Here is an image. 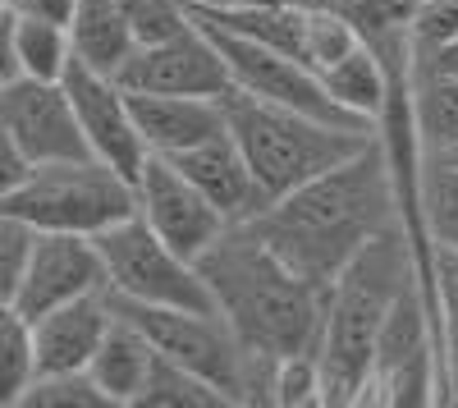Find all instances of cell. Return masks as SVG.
<instances>
[{
	"label": "cell",
	"mask_w": 458,
	"mask_h": 408,
	"mask_svg": "<svg viewBox=\"0 0 458 408\" xmlns=\"http://www.w3.org/2000/svg\"><path fill=\"white\" fill-rule=\"evenodd\" d=\"M243 225L289 271L326 289L362 243L399 225V179L386 152V138L376 133L349 161L271 198Z\"/></svg>",
	"instance_id": "1"
},
{
	"label": "cell",
	"mask_w": 458,
	"mask_h": 408,
	"mask_svg": "<svg viewBox=\"0 0 458 408\" xmlns=\"http://www.w3.org/2000/svg\"><path fill=\"white\" fill-rule=\"evenodd\" d=\"M193 267L211 289L216 312L248 353L276 362L317 349L326 289L289 271L248 225H225L193 257Z\"/></svg>",
	"instance_id": "2"
},
{
	"label": "cell",
	"mask_w": 458,
	"mask_h": 408,
	"mask_svg": "<svg viewBox=\"0 0 458 408\" xmlns=\"http://www.w3.org/2000/svg\"><path fill=\"white\" fill-rule=\"evenodd\" d=\"M417 280L412 252L403 230H386L371 243H362L349 267L326 285V308H321V330H317V381H321V404H358L371 344L380 336L394 293Z\"/></svg>",
	"instance_id": "3"
},
{
	"label": "cell",
	"mask_w": 458,
	"mask_h": 408,
	"mask_svg": "<svg viewBox=\"0 0 458 408\" xmlns=\"http://www.w3.org/2000/svg\"><path fill=\"white\" fill-rule=\"evenodd\" d=\"M220 120H225V133L234 138V147L243 152L257 189L266 193V202L298 189V183L317 179L321 170L349 161L353 152L380 133H362V129H335L326 120H312V115H298L289 106H271L261 97H248L239 88H229L220 97Z\"/></svg>",
	"instance_id": "4"
},
{
	"label": "cell",
	"mask_w": 458,
	"mask_h": 408,
	"mask_svg": "<svg viewBox=\"0 0 458 408\" xmlns=\"http://www.w3.org/2000/svg\"><path fill=\"white\" fill-rule=\"evenodd\" d=\"M101 299H106L110 317L129 321L161 358L188 367L193 377L216 386L225 395V404H271V372H276V362L261 358V353H248L234 340V330L225 326L220 312L133 303V299H120V293H106V289H101Z\"/></svg>",
	"instance_id": "5"
},
{
	"label": "cell",
	"mask_w": 458,
	"mask_h": 408,
	"mask_svg": "<svg viewBox=\"0 0 458 408\" xmlns=\"http://www.w3.org/2000/svg\"><path fill=\"white\" fill-rule=\"evenodd\" d=\"M0 216L19 220L23 230H60V234H101L114 220L133 216V183L97 157L32 166L28 179L0 202Z\"/></svg>",
	"instance_id": "6"
},
{
	"label": "cell",
	"mask_w": 458,
	"mask_h": 408,
	"mask_svg": "<svg viewBox=\"0 0 458 408\" xmlns=\"http://www.w3.org/2000/svg\"><path fill=\"white\" fill-rule=\"evenodd\" d=\"M106 293H120L133 303H157V308H188V312H216L211 289L198 276V267L179 257L170 243H161L138 216H124L92 234Z\"/></svg>",
	"instance_id": "7"
},
{
	"label": "cell",
	"mask_w": 458,
	"mask_h": 408,
	"mask_svg": "<svg viewBox=\"0 0 458 408\" xmlns=\"http://www.w3.org/2000/svg\"><path fill=\"white\" fill-rule=\"evenodd\" d=\"M358 404H440L436 330L417 280L394 293L386 321H380Z\"/></svg>",
	"instance_id": "8"
},
{
	"label": "cell",
	"mask_w": 458,
	"mask_h": 408,
	"mask_svg": "<svg viewBox=\"0 0 458 408\" xmlns=\"http://www.w3.org/2000/svg\"><path fill=\"white\" fill-rule=\"evenodd\" d=\"M202 23V19H198ZM207 37H211V47L220 51L225 60V73H229V88H239L248 97H261V101H271V106H289L298 110V115H312V120H326L335 129H362L371 133L376 124H367L362 115H353V110H344L326 83L317 79V73L308 64H298L293 55L284 51H271V47H261L252 42V37H239V32H229V28H216V23H202Z\"/></svg>",
	"instance_id": "9"
},
{
	"label": "cell",
	"mask_w": 458,
	"mask_h": 408,
	"mask_svg": "<svg viewBox=\"0 0 458 408\" xmlns=\"http://www.w3.org/2000/svg\"><path fill=\"white\" fill-rule=\"evenodd\" d=\"M124 92H174V97H225L229 73L220 51L211 47L207 28L188 14V23L161 42H142L114 69Z\"/></svg>",
	"instance_id": "10"
},
{
	"label": "cell",
	"mask_w": 458,
	"mask_h": 408,
	"mask_svg": "<svg viewBox=\"0 0 458 408\" xmlns=\"http://www.w3.org/2000/svg\"><path fill=\"white\" fill-rule=\"evenodd\" d=\"M129 183H133V216L161 243H170L179 257H188V262L225 230V216L157 152L142 157V166L133 170Z\"/></svg>",
	"instance_id": "11"
},
{
	"label": "cell",
	"mask_w": 458,
	"mask_h": 408,
	"mask_svg": "<svg viewBox=\"0 0 458 408\" xmlns=\"http://www.w3.org/2000/svg\"><path fill=\"white\" fill-rule=\"evenodd\" d=\"M97 289H106V271H101L97 243L88 234L28 230L23 267H19L14 303H10L23 321L79 299V293H97Z\"/></svg>",
	"instance_id": "12"
},
{
	"label": "cell",
	"mask_w": 458,
	"mask_h": 408,
	"mask_svg": "<svg viewBox=\"0 0 458 408\" xmlns=\"http://www.w3.org/2000/svg\"><path fill=\"white\" fill-rule=\"evenodd\" d=\"M0 133H5L32 166L88 157L79 120L69 110L60 79H10L0 88Z\"/></svg>",
	"instance_id": "13"
},
{
	"label": "cell",
	"mask_w": 458,
	"mask_h": 408,
	"mask_svg": "<svg viewBox=\"0 0 458 408\" xmlns=\"http://www.w3.org/2000/svg\"><path fill=\"white\" fill-rule=\"evenodd\" d=\"M60 88L69 97L73 120H79V133L88 142V157H97L110 170H120L124 179H133V170L147 157V147H142V138L133 129L124 88L114 83L110 73H97V69L79 64L73 55H69V64L60 73Z\"/></svg>",
	"instance_id": "14"
},
{
	"label": "cell",
	"mask_w": 458,
	"mask_h": 408,
	"mask_svg": "<svg viewBox=\"0 0 458 408\" xmlns=\"http://www.w3.org/2000/svg\"><path fill=\"white\" fill-rule=\"evenodd\" d=\"M165 161L225 216V225H243V220H252L266 207V193L257 189L243 152L234 147V138H229L225 129L207 133L202 142L183 147V152H170Z\"/></svg>",
	"instance_id": "15"
},
{
	"label": "cell",
	"mask_w": 458,
	"mask_h": 408,
	"mask_svg": "<svg viewBox=\"0 0 458 408\" xmlns=\"http://www.w3.org/2000/svg\"><path fill=\"white\" fill-rule=\"evenodd\" d=\"M110 326V308L97 293H79L60 308H47L42 317L28 321L32 336V377H51V372H83L92 349L101 344Z\"/></svg>",
	"instance_id": "16"
},
{
	"label": "cell",
	"mask_w": 458,
	"mask_h": 408,
	"mask_svg": "<svg viewBox=\"0 0 458 408\" xmlns=\"http://www.w3.org/2000/svg\"><path fill=\"white\" fill-rule=\"evenodd\" d=\"M133 129L147 152L170 157L183 147L202 142L207 133L225 129L220 97H174V92H124Z\"/></svg>",
	"instance_id": "17"
},
{
	"label": "cell",
	"mask_w": 458,
	"mask_h": 408,
	"mask_svg": "<svg viewBox=\"0 0 458 408\" xmlns=\"http://www.w3.org/2000/svg\"><path fill=\"white\" fill-rule=\"evenodd\" d=\"M408 120L417 152L436 157L458 147V79L408 60Z\"/></svg>",
	"instance_id": "18"
},
{
	"label": "cell",
	"mask_w": 458,
	"mask_h": 408,
	"mask_svg": "<svg viewBox=\"0 0 458 408\" xmlns=\"http://www.w3.org/2000/svg\"><path fill=\"white\" fill-rule=\"evenodd\" d=\"M151 367V344L138 336V330L120 317H110L101 344L92 349L88 358V377L92 386L106 395L110 408H133L138 390H142V377Z\"/></svg>",
	"instance_id": "19"
},
{
	"label": "cell",
	"mask_w": 458,
	"mask_h": 408,
	"mask_svg": "<svg viewBox=\"0 0 458 408\" xmlns=\"http://www.w3.org/2000/svg\"><path fill=\"white\" fill-rule=\"evenodd\" d=\"M64 32H69L73 60L97 69V73H110V79L133 51V32H129L120 0H73V14H69Z\"/></svg>",
	"instance_id": "20"
},
{
	"label": "cell",
	"mask_w": 458,
	"mask_h": 408,
	"mask_svg": "<svg viewBox=\"0 0 458 408\" xmlns=\"http://www.w3.org/2000/svg\"><path fill=\"white\" fill-rule=\"evenodd\" d=\"M317 79L344 110H353V115H362L367 124L380 129V110H386V92H390V64L376 55L367 37L349 55H339L330 69H321Z\"/></svg>",
	"instance_id": "21"
},
{
	"label": "cell",
	"mask_w": 458,
	"mask_h": 408,
	"mask_svg": "<svg viewBox=\"0 0 458 408\" xmlns=\"http://www.w3.org/2000/svg\"><path fill=\"white\" fill-rule=\"evenodd\" d=\"M412 202H417V216H422L431 248L458 252V166H445L436 157H417Z\"/></svg>",
	"instance_id": "22"
},
{
	"label": "cell",
	"mask_w": 458,
	"mask_h": 408,
	"mask_svg": "<svg viewBox=\"0 0 458 408\" xmlns=\"http://www.w3.org/2000/svg\"><path fill=\"white\" fill-rule=\"evenodd\" d=\"M133 408H225V395L216 386H207L202 377H193L188 367H179L151 349V367L142 377Z\"/></svg>",
	"instance_id": "23"
},
{
	"label": "cell",
	"mask_w": 458,
	"mask_h": 408,
	"mask_svg": "<svg viewBox=\"0 0 458 408\" xmlns=\"http://www.w3.org/2000/svg\"><path fill=\"white\" fill-rule=\"evenodd\" d=\"M362 42L358 23L335 10V5H308V14H302V64L308 69H330L339 55H349L353 47Z\"/></svg>",
	"instance_id": "24"
},
{
	"label": "cell",
	"mask_w": 458,
	"mask_h": 408,
	"mask_svg": "<svg viewBox=\"0 0 458 408\" xmlns=\"http://www.w3.org/2000/svg\"><path fill=\"white\" fill-rule=\"evenodd\" d=\"M14 19V14H10ZM69 32L42 19H14V60L28 79H60L69 64Z\"/></svg>",
	"instance_id": "25"
},
{
	"label": "cell",
	"mask_w": 458,
	"mask_h": 408,
	"mask_svg": "<svg viewBox=\"0 0 458 408\" xmlns=\"http://www.w3.org/2000/svg\"><path fill=\"white\" fill-rule=\"evenodd\" d=\"M32 381V336L14 308H0V408H19Z\"/></svg>",
	"instance_id": "26"
},
{
	"label": "cell",
	"mask_w": 458,
	"mask_h": 408,
	"mask_svg": "<svg viewBox=\"0 0 458 408\" xmlns=\"http://www.w3.org/2000/svg\"><path fill=\"white\" fill-rule=\"evenodd\" d=\"M19 408H110L106 395L92 386L88 367L83 372H51V377H32Z\"/></svg>",
	"instance_id": "27"
},
{
	"label": "cell",
	"mask_w": 458,
	"mask_h": 408,
	"mask_svg": "<svg viewBox=\"0 0 458 408\" xmlns=\"http://www.w3.org/2000/svg\"><path fill=\"white\" fill-rule=\"evenodd\" d=\"M120 10L129 19L133 47L161 42V37H170V32H179L188 23V5H183V0H120Z\"/></svg>",
	"instance_id": "28"
},
{
	"label": "cell",
	"mask_w": 458,
	"mask_h": 408,
	"mask_svg": "<svg viewBox=\"0 0 458 408\" xmlns=\"http://www.w3.org/2000/svg\"><path fill=\"white\" fill-rule=\"evenodd\" d=\"M271 404H321V381H317V358L312 353H289L276 358L271 372Z\"/></svg>",
	"instance_id": "29"
},
{
	"label": "cell",
	"mask_w": 458,
	"mask_h": 408,
	"mask_svg": "<svg viewBox=\"0 0 458 408\" xmlns=\"http://www.w3.org/2000/svg\"><path fill=\"white\" fill-rule=\"evenodd\" d=\"M431 303H436V336L458 330V252H431Z\"/></svg>",
	"instance_id": "30"
},
{
	"label": "cell",
	"mask_w": 458,
	"mask_h": 408,
	"mask_svg": "<svg viewBox=\"0 0 458 408\" xmlns=\"http://www.w3.org/2000/svg\"><path fill=\"white\" fill-rule=\"evenodd\" d=\"M23 248H28V230L19 220L0 216V308L14 303V285H19V267H23Z\"/></svg>",
	"instance_id": "31"
},
{
	"label": "cell",
	"mask_w": 458,
	"mask_h": 408,
	"mask_svg": "<svg viewBox=\"0 0 458 408\" xmlns=\"http://www.w3.org/2000/svg\"><path fill=\"white\" fill-rule=\"evenodd\" d=\"M436 377H440V404H458V330L436 336Z\"/></svg>",
	"instance_id": "32"
},
{
	"label": "cell",
	"mask_w": 458,
	"mask_h": 408,
	"mask_svg": "<svg viewBox=\"0 0 458 408\" xmlns=\"http://www.w3.org/2000/svg\"><path fill=\"white\" fill-rule=\"evenodd\" d=\"M5 10H10L14 19H42V23H60V28H69L73 0H5Z\"/></svg>",
	"instance_id": "33"
},
{
	"label": "cell",
	"mask_w": 458,
	"mask_h": 408,
	"mask_svg": "<svg viewBox=\"0 0 458 408\" xmlns=\"http://www.w3.org/2000/svg\"><path fill=\"white\" fill-rule=\"evenodd\" d=\"M28 170H32V161L19 152V147H14L5 133H0V202H5V198L19 189V183L28 179Z\"/></svg>",
	"instance_id": "34"
},
{
	"label": "cell",
	"mask_w": 458,
	"mask_h": 408,
	"mask_svg": "<svg viewBox=\"0 0 458 408\" xmlns=\"http://www.w3.org/2000/svg\"><path fill=\"white\" fill-rule=\"evenodd\" d=\"M19 79V60H14V19L10 10H0V88Z\"/></svg>",
	"instance_id": "35"
},
{
	"label": "cell",
	"mask_w": 458,
	"mask_h": 408,
	"mask_svg": "<svg viewBox=\"0 0 458 408\" xmlns=\"http://www.w3.org/2000/svg\"><path fill=\"white\" fill-rule=\"evenodd\" d=\"M422 157V152H417ZM436 161H445V166H458V147H449V152H436Z\"/></svg>",
	"instance_id": "36"
},
{
	"label": "cell",
	"mask_w": 458,
	"mask_h": 408,
	"mask_svg": "<svg viewBox=\"0 0 458 408\" xmlns=\"http://www.w3.org/2000/svg\"><path fill=\"white\" fill-rule=\"evenodd\" d=\"M0 10H5V0H0Z\"/></svg>",
	"instance_id": "37"
}]
</instances>
